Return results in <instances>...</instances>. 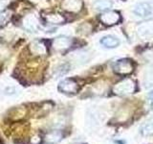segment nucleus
<instances>
[{"mask_svg":"<svg viewBox=\"0 0 153 144\" xmlns=\"http://www.w3.org/2000/svg\"><path fill=\"white\" fill-rule=\"evenodd\" d=\"M62 138V134L60 132H51L46 134L45 141L48 144H55L57 143Z\"/></svg>","mask_w":153,"mask_h":144,"instance_id":"nucleus-14","label":"nucleus"},{"mask_svg":"<svg viewBox=\"0 0 153 144\" xmlns=\"http://www.w3.org/2000/svg\"><path fill=\"white\" fill-rule=\"evenodd\" d=\"M112 1L111 0H96L93 3V8L96 11H100V12H105L108 11V10L112 7Z\"/></svg>","mask_w":153,"mask_h":144,"instance_id":"nucleus-13","label":"nucleus"},{"mask_svg":"<svg viewBox=\"0 0 153 144\" xmlns=\"http://www.w3.org/2000/svg\"><path fill=\"white\" fill-rule=\"evenodd\" d=\"M72 43H73V40H72L71 38L66 36H59L53 40L52 46L56 51L64 52L66 50H68L72 46Z\"/></svg>","mask_w":153,"mask_h":144,"instance_id":"nucleus-7","label":"nucleus"},{"mask_svg":"<svg viewBox=\"0 0 153 144\" xmlns=\"http://www.w3.org/2000/svg\"><path fill=\"white\" fill-rule=\"evenodd\" d=\"M5 20H6V14H5V13H3V12H0V25L3 24L5 22Z\"/></svg>","mask_w":153,"mask_h":144,"instance_id":"nucleus-17","label":"nucleus"},{"mask_svg":"<svg viewBox=\"0 0 153 144\" xmlns=\"http://www.w3.org/2000/svg\"><path fill=\"white\" fill-rule=\"evenodd\" d=\"M22 25L29 32H36L39 27V22L36 16L33 14H27L23 17Z\"/></svg>","mask_w":153,"mask_h":144,"instance_id":"nucleus-8","label":"nucleus"},{"mask_svg":"<svg viewBox=\"0 0 153 144\" xmlns=\"http://www.w3.org/2000/svg\"><path fill=\"white\" fill-rule=\"evenodd\" d=\"M100 20L103 25L111 27L117 25L122 21V16L117 11H110V10H108V11L102 13V14L100 16Z\"/></svg>","mask_w":153,"mask_h":144,"instance_id":"nucleus-3","label":"nucleus"},{"mask_svg":"<svg viewBox=\"0 0 153 144\" xmlns=\"http://www.w3.org/2000/svg\"><path fill=\"white\" fill-rule=\"evenodd\" d=\"M113 70L116 74L126 76L134 71L133 61L129 59H120L113 64Z\"/></svg>","mask_w":153,"mask_h":144,"instance_id":"nucleus-2","label":"nucleus"},{"mask_svg":"<svg viewBox=\"0 0 153 144\" xmlns=\"http://www.w3.org/2000/svg\"><path fill=\"white\" fill-rule=\"evenodd\" d=\"M45 20L50 24H63L66 21V19L61 14L50 13L45 16Z\"/></svg>","mask_w":153,"mask_h":144,"instance_id":"nucleus-12","label":"nucleus"},{"mask_svg":"<svg viewBox=\"0 0 153 144\" xmlns=\"http://www.w3.org/2000/svg\"><path fill=\"white\" fill-rule=\"evenodd\" d=\"M133 13L137 16L147 18L153 14V3L151 2H141L134 7Z\"/></svg>","mask_w":153,"mask_h":144,"instance_id":"nucleus-6","label":"nucleus"},{"mask_svg":"<svg viewBox=\"0 0 153 144\" xmlns=\"http://www.w3.org/2000/svg\"><path fill=\"white\" fill-rule=\"evenodd\" d=\"M142 134L143 136H152L153 134V120L146 123L142 128Z\"/></svg>","mask_w":153,"mask_h":144,"instance_id":"nucleus-15","label":"nucleus"},{"mask_svg":"<svg viewBox=\"0 0 153 144\" xmlns=\"http://www.w3.org/2000/svg\"><path fill=\"white\" fill-rule=\"evenodd\" d=\"M41 143V138L39 136H36L31 139V144H40Z\"/></svg>","mask_w":153,"mask_h":144,"instance_id":"nucleus-16","label":"nucleus"},{"mask_svg":"<svg viewBox=\"0 0 153 144\" xmlns=\"http://www.w3.org/2000/svg\"><path fill=\"white\" fill-rule=\"evenodd\" d=\"M136 32L140 38H153V19H148V20L140 22L136 26Z\"/></svg>","mask_w":153,"mask_h":144,"instance_id":"nucleus-5","label":"nucleus"},{"mask_svg":"<svg viewBox=\"0 0 153 144\" xmlns=\"http://www.w3.org/2000/svg\"><path fill=\"white\" fill-rule=\"evenodd\" d=\"M30 51L32 54L36 55V56H41V55H45L47 53V47L45 45V43L41 41V40H36L33 41L30 46Z\"/></svg>","mask_w":153,"mask_h":144,"instance_id":"nucleus-11","label":"nucleus"},{"mask_svg":"<svg viewBox=\"0 0 153 144\" xmlns=\"http://www.w3.org/2000/svg\"><path fill=\"white\" fill-rule=\"evenodd\" d=\"M57 88L62 93L65 94H76L79 92V83L73 78L64 79L59 84Z\"/></svg>","mask_w":153,"mask_h":144,"instance_id":"nucleus-4","label":"nucleus"},{"mask_svg":"<svg viewBox=\"0 0 153 144\" xmlns=\"http://www.w3.org/2000/svg\"><path fill=\"white\" fill-rule=\"evenodd\" d=\"M100 43L104 48L113 49V48H117L120 44H121V41H120V40L117 37H115L113 35H107V36H104L100 38Z\"/></svg>","mask_w":153,"mask_h":144,"instance_id":"nucleus-10","label":"nucleus"},{"mask_svg":"<svg viewBox=\"0 0 153 144\" xmlns=\"http://www.w3.org/2000/svg\"><path fill=\"white\" fill-rule=\"evenodd\" d=\"M62 8L70 13H79L83 8L82 0H63Z\"/></svg>","mask_w":153,"mask_h":144,"instance_id":"nucleus-9","label":"nucleus"},{"mask_svg":"<svg viewBox=\"0 0 153 144\" xmlns=\"http://www.w3.org/2000/svg\"><path fill=\"white\" fill-rule=\"evenodd\" d=\"M137 89L135 81L130 78H126L120 81L114 86L113 92L117 95H127L134 93Z\"/></svg>","mask_w":153,"mask_h":144,"instance_id":"nucleus-1","label":"nucleus"}]
</instances>
